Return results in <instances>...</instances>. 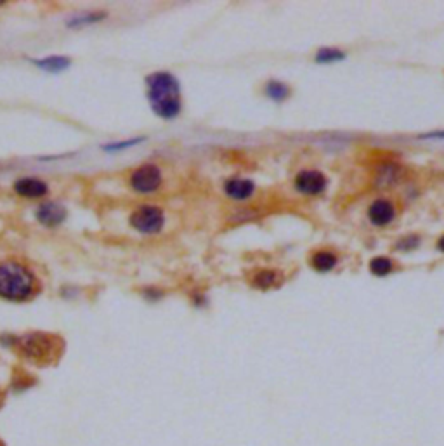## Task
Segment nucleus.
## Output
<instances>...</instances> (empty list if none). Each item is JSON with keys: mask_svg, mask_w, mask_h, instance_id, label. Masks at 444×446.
Returning <instances> with one entry per match:
<instances>
[{"mask_svg": "<svg viewBox=\"0 0 444 446\" xmlns=\"http://www.w3.org/2000/svg\"><path fill=\"white\" fill-rule=\"evenodd\" d=\"M148 101L158 116L165 120L176 119L181 113L179 80L169 72L151 73L146 79Z\"/></svg>", "mask_w": 444, "mask_h": 446, "instance_id": "f257e3e1", "label": "nucleus"}, {"mask_svg": "<svg viewBox=\"0 0 444 446\" xmlns=\"http://www.w3.org/2000/svg\"><path fill=\"white\" fill-rule=\"evenodd\" d=\"M35 294V274L16 261L0 263V297L23 303Z\"/></svg>", "mask_w": 444, "mask_h": 446, "instance_id": "f03ea898", "label": "nucleus"}, {"mask_svg": "<svg viewBox=\"0 0 444 446\" xmlns=\"http://www.w3.org/2000/svg\"><path fill=\"white\" fill-rule=\"evenodd\" d=\"M14 347H18L19 353L30 361L46 365L52 358H56L61 349V341L58 337L42 332H32L25 334L21 337H16Z\"/></svg>", "mask_w": 444, "mask_h": 446, "instance_id": "7ed1b4c3", "label": "nucleus"}, {"mask_svg": "<svg viewBox=\"0 0 444 446\" xmlns=\"http://www.w3.org/2000/svg\"><path fill=\"white\" fill-rule=\"evenodd\" d=\"M130 226L143 234H154L163 227L165 214L160 207L143 205L132 212L129 219Z\"/></svg>", "mask_w": 444, "mask_h": 446, "instance_id": "20e7f679", "label": "nucleus"}, {"mask_svg": "<svg viewBox=\"0 0 444 446\" xmlns=\"http://www.w3.org/2000/svg\"><path fill=\"white\" fill-rule=\"evenodd\" d=\"M161 172L157 165H143L130 177V186L137 193H153L160 187Z\"/></svg>", "mask_w": 444, "mask_h": 446, "instance_id": "39448f33", "label": "nucleus"}, {"mask_svg": "<svg viewBox=\"0 0 444 446\" xmlns=\"http://www.w3.org/2000/svg\"><path fill=\"white\" fill-rule=\"evenodd\" d=\"M328 186V179L319 170H301L295 177V190L302 194H321Z\"/></svg>", "mask_w": 444, "mask_h": 446, "instance_id": "423d86ee", "label": "nucleus"}, {"mask_svg": "<svg viewBox=\"0 0 444 446\" xmlns=\"http://www.w3.org/2000/svg\"><path fill=\"white\" fill-rule=\"evenodd\" d=\"M368 219L376 227L389 226L396 219L394 203L385 200V198H376L375 202H372V205L368 207Z\"/></svg>", "mask_w": 444, "mask_h": 446, "instance_id": "0eeeda50", "label": "nucleus"}, {"mask_svg": "<svg viewBox=\"0 0 444 446\" xmlns=\"http://www.w3.org/2000/svg\"><path fill=\"white\" fill-rule=\"evenodd\" d=\"M66 217L65 207H61L56 202H46L37 209V219L40 224L47 227H56L63 224Z\"/></svg>", "mask_w": 444, "mask_h": 446, "instance_id": "6e6552de", "label": "nucleus"}, {"mask_svg": "<svg viewBox=\"0 0 444 446\" xmlns=\"http://www.w3.org/2000/svg\"><path fill=\"white\" fill-rule=\"evenodd\" d=\"M14 191L23 198H40L46 196L49 187L43 181L37 179V177H23V179L16 181Z\"/></svg>", "mask_w": 444, "mask_h": 446, "instance_id": "1a4fd4ad", "label": "nucleus"}, {"mask_svg": "<svg viewBox=\"0 0 444 446\" xmlns=\"http://www.w3.org/2000/svg\"><path fill=\"white\" fill-rule=\"evenodd\" d=\"M224 191L233 200H248L254 194L255 184L250 179H230L224 184Z\"/></svg>", "mask_w": 444, "mask_h": 446, "instance_id": "9d476101", "label": "nucleus"}, {"mask_svg": "<svg viewBox=\"0 0 444 446\" xmlns=\"http://www.w3.org/2000/svg\"><path fill=\"white\" fill-rule=\"evenodd\" d=\"M33 65L42 68L43 72L59 73V72H65V70L72 65V61H70V58H66V56H47V58L33 61Z\"/></svg>", "mask_w": 444, "mask_h": 446, "instance_id": "9b49d317", "label": "nucleus"}, {"mask_svg": "<svg viewBox=\"0 0 444 446\" xmlns=\"http://www.w3.org/2000/svg\"><path fill=\"white\" fill-rule=\"evenodd\" d=\"M337 256L330 252V250H319L311 257V266L319 273H328V271H332L333 267L337 266Z\"/></svg>", "mask_w": 444, "mask_h": 446, "instance_id": "f8f14e48", "label": "nucleus"}, {"mask_svg": "<svg viewBox=\"0 0 444 446\" xmlns=\"http://www.w3.org/2000/svg\"><path fill=\"white\" fill-rule=\"evenodd\" d=\"M264 92L269 99L276 103L285 101L288 96H290V87L287 83L280 82V80H269L264 87Z\"/></svg>", "mask_w": 444, "mask_h": 446, "instance_id": "ddd939ff", "label": "nucleus"}, {"mask_svg": "<svg viewBox=\"0 0 444 446\" xmlns=\"http://www.w3.org/2000/svg\"><path fill=\"white\" fill-rule=\"evenodd\" d=\"M316 63H321V65H328V63H337L344 61L345 52H342L337 47H321L318 52H316Z\"/></svg>", "mask_w": 444, "mask_h": 446, "instance_id": "4468645a", "label": "nucleus"}, {"mask_svg": "<svg viewBox=\"0 0 444 446\" xmlns=\"http://www.w3.org/2000/svg\"><path fill=\"white\" fill-rule=\"evenodd\" d=\"M394 270V263L389 257H375L370 261V271L375 276H387L389 273H392Z\"/></svg>", "mask_w": 444, "mask_h": 446, "instance_id": "2eb2a0df", "label": "nucleus"}, {"mask_svg": "<svg viewBox=\"0 0 444 446\" xmlns=\"http://www.w3.org/2000/svg\"><path fill=\"white\" fill-rule=\"evenodd\" d=\"M276 281H278V274H276V271L262 270L259 271V273H255L252 283H254V287L261 288V290H268V288H271Z\"/></svg>", "mask_w": 444, "mask_h": 446, "instance_id": "dca6fc26", "label": "nucleus"}, {"mask_svg": "<svg viewBox=\"0 0 444 446\" xmlns=\"http://www.w3.org/2000/svg\"><path fill=\"white\" fill-rule=\"evenodd\" d=\"M106 18L104 12H97V14H83V16H75L73 19H70L68 25L70 26H82V25H89V23H96L99 19Z\"/></svg>", "mask_w": 444, "mask_h": 446, "instance_id": "f3484780", "label": "nucleus"}, {"mask_svg": "<svg viewBox=\"0 0 444 446\" xmlns=\"http://www.w3.org/2000/svg\"><path fill=\"white\" fill-rule=\"evenodd\" d=\"M141 141H143V137H137V139H127V141H122V143H111V144H106L103 150H106V152H111V153L122 152V150H127V148L136 146V144H139Z\"/></svg>", "mask_w": 444, "mask_h": 446, "instance_id": "a211bd4d", "label": "nucleus"}, {"mask_svg": "<svg viewBox=\"0 0 444 446\" xmlns=\"http://www.w3.org/2000/svg\"><path fill=\"white\" fill-rule=\"evenodd\" d=\"M420 245V236H405L401 238V240L398 241V245H396V249L398 250H403V252H410V250L416 249Z\"/></svg>", "mask_w": 444, "mask_h": 446, "instance_id": "6ab92c4d", "label": "nucleus"}, {"mask_svg": "<svg viewBox=\"0 0 444 446\" xmlns=\"http://www.w3.org/2000/svg\"><path fill=\"white\" fill-rule=\"evenodd\" d=\"M144 297L150 301H158L161 297V292L153 290V288H146V290H144Z\"/></svg>", "mask_w": 444, "mask_h": 446, "instance_id": "aec40b11", "label": "nucleus"}, {"mask_svg": "<svg viewBox=\"0 0 444 446\" xmlns=\"http://www.w3.org/2000/svg\"><path fill=\"white\" fill-rule=\"evenodd\" d=\"M437 250L444 254V234L439 238V240H437Z\"/></svg>", "mask_w": 444, "mask_h": 446, "instance_id": "412c9836", "label": "nucleus"}, {"mask_svg": "<svg viewBox=\"0 0 444 446\" xmlns=\"http://www.w3.org/2000/svg\"><path fill=\"white\" fill-rule=\"evenodd\" d=\"M0 446H4V445H2V443H0Z\"/></svg>", "mask_w": 444, "mask_h": 446, "instance_id": "4be33fe9", "label": "nucleus"}]
</instances>
